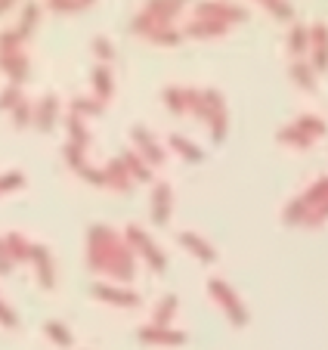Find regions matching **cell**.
Segmentation results:
<instances>
[{
    "mask_svg": "<svg viewBox=\"0 0 328 350\" xmlns=\"http://www.w3.org/2000/svg\"><path fill=\"white\" fill-rule=\"evenodd\" d=\"M90 267L99 273H112L118 279L133 276V254L112 230L93 226L90 232Z\"/></svg>",
    "mask_w": 328,
    "mask_h": 350,
    "instance_id": "1",
    "label": "cell"
},
{
    "mask_svg": "<svg viewBox=\"0 0 328 350\" xmlns=\"http://www.w3.org/2000/svg\"><path fill=\"white\" fill-rule=\"evenodd\" d=\"M210 295H214L217 301H220V307H223L226 317L232 319V325H245V323H248V313L242 310V304H238V297L232 295V288H230L226 282L214 279V282H210Z\"/></svg>",
    "mask_w": 328,
    "mask_h": 350,
    "instance_id": "2",
    "label": "cell"
},
{
    "mask_svg": "<svg viewBox=\"0 0 328 350\" xmlns=\"http://www.w3.org/2000/svg\"><path fill=\"white\" fill-rule=\"evenodd\" d=\"M139 341L155 344V347H180V344H186V335L167 329V325H146V329H139Z\"/></svg>",
    "mask_w": 328,
    "mask_h": 350,
    "instance_id": "3",
    "label": "cell"
},
{
    "mask_svg": "<svg viewBox=\"0 0 328 350\" xmlns=\"http://www.w3.org/2000/svg\"><path fill=\"white\" fill-rule=\"evenodd\" d=\"M93 295L102 297V301H109V304H115V307H133V304H139V297L133 295V291L112 288V285H93Z\"/></svg>",
    "mask_w": 328,
    "mask_h": 350,
    "instance_id": "4",
    "label": "cell"
},
{
    "mask_svg": "<svg viewBox=\"0 0 328 350\" xmlns=\"http://www.w3.org/2000/svg\"><path fill=\"white\" fill-rule=\"evenodd\" d=\"M127 236H131V242L137 245L139 252H143V258L149 260V267H152V270H158V273H161V270H164V258H161V254H158V248H155V245H152L149 239H146L143 232L137 230V226H131V232H127Z\"/></svg>",
    "mask_w": 328,
    "mask_h": 350,
    "instance_id": "5",
    "label": "cell"
},
{
    "mask_svg": "<svg viewBox=\"0 0 328 350\" xmlns=\"http://www.w3.org/2000/svg\"><path fill=\"white\" fill-rule=\"evenodd\" d=\"M31 260L34 267H38V279L44 288H50L53 285V264H50V254L44 252V248H31Z\"/></svg>",
    "mask_w": 328,
    "mask_h": 350,
    "instance_id": "6",
    "label": "cell"
},
{
    "mask_svg": "<svg viewBox=\"0 0 328 350\" xmlns=\"http://www.w3.org/2000/svg\"><path fill=\"white\" fill-rule=\"evenodd\" d=\"M44 332H46V338H50L53 344H59V347H72V344H74L72 332H68L62 323H46Z\"/></svg>",
    "mask_w": 328,
    "mask_h": 350,
    "instance_id": "7",
    "label": "cell"
},
{
    "mask_svg": "<svg viewBox=\"0 0 328 350\" xmlns=\"http://www.w3.org/2000/svg\"><path fill=\"white\" fill-rule=\"evenodd\" d=\"M183 245H186V248H189L192 254H195V258L208 260V264H210V260H214V252H210V248L202 242V239H195V236H192V232H186V236H183Z\"/></svg>",
    "mask_w": 328,
    "mask_h": 350,
    "instance_id": "8",
    "label": "cell"
},
{
    "mask_svg": "<svg viewBox=\"0 0 328 350\" xmlns=\"http://www.w3.org/2000/svg\"><path fill=\"white\" fill-rule=\"evenodd\" d=\"M3 245H7V254H10L13 260H25V258H31V245H25L19 236H10Z\"/></svg>",
    "mask_w": 328,
    "mask_h": 350,
    "instance_id": "9",
    "label": "cell"
},
{
    "mask_svg": "<svg viewBox=\"0 0 328 350\" xmlns=\"http://www.w3.org/2000/svg\"><path fill=\"white\" fill-rule=\"evenodd\" d=\"M174 313H177V297H164L155 313V325H167V319H171Z\"/></svg>",
    "mask_w": 328,
    "mask_h": 350,
    "instance_id": "10",
    "label": "cell"
},
{
    "mask_svg": "<svg viewBox=\"0 0 328 350\" xmlns=\"http://www.w3.org/2000/svg\"><path fill=\"white\" fill-rule=\"evenodd\" d=\"M167 202H171L167 189H158V196H155V224H164V220H167Z\"/></svg>",
    "mask_w": 328,
    "mask_h": 350,
    "instance_id": "11",
    "label": "cell"
},
{
    "mask_svg": "<svg viewBox=\"0 0 328 350\" xmlns=\"http://www.w3.org/2000/svg\"><path fill=\"white\" fill-rule=\"evenodd\" d=\"M0 323L7 325V329H16V323H19V319H16V313L10 310V307L3 304V301H0Z\"/></svg>",
    "mask_w": 328,
    "mask_h": 350,
    "instance_id": "12",
    "label": "cell"
},
{
    "mask_svg": "<svg viewBox=\"0 0 328 350\" xmlns=\"http://www.w3.org/2000/svg\"><path fill=\"white\" fill-rule=\"evenodd\" d=\"M10 267H13V258L7 254V245L0 242V273H10Z\"/></svg>",
    "mask_w": 328,
    "mask_h": 350,
    "instance_id": "13",
    "label": "cell"
}]
</instances>
